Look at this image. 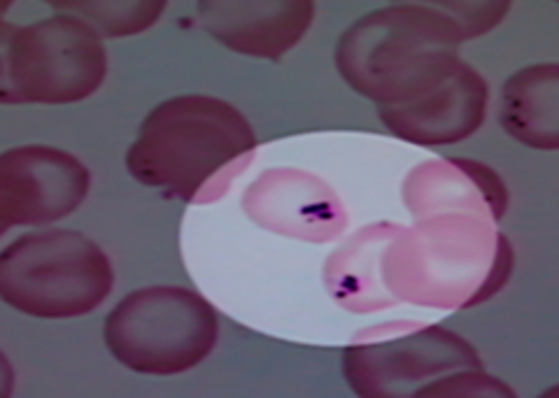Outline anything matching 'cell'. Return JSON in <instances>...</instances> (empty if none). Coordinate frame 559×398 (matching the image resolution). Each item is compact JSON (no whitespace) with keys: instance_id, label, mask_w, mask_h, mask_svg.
Returning a JSON list of instances; mask_svg holds the SVG:
<instances>
[{"instance_id":"5b68a950","label":"cell","mask_w":559,"mask_h":398,"mask_svg":"<svg viewBox=\"0 0 559 398\" xmlns=\"http://www.w3.org/2000/svg\"><path fill=\"white\" fill-rule=\"evenodd\" d=\"M110 354L143 375H178L215 350L217 310L187 287L156 285L127 293L105 317Z\"/></svg>"},{"instance_id":"7c38bea8","label":"cell","mask_w":559,"mask_h":398,"mask_svg":"<svg viewBox=\"0 0 559 398\" xmlns=\"http://www.w3.org/2000/svg\"><path fill=\"white\" fill-rule=\"evenodd\" d=\"M51 10L61 14L78 16V20L86 22L98 31L100 38H124L143 33L150 26L156 24V20L164 14L166 3H147V0H112V3H66V0H51Z\"/></svg>"},{"instance_id":"8fae6325","label":"cell","mask_w":559,"mask_h":398,"mask_svg":"<svg viewBox=\"0 0 559 398\" xmlns=\"http://www.w3.org/2000/svg\"><path fill=\"white\" fill-rule=\"evenodd\" d=\"M499 121L518 143L555 152L559 147V65H530L506 80Z\"/></svg>"},{"instance_id":"4fadbf2b","label":"cell","mask_w":559,"mask_h":398,"mask_svg":"<svg viewBox=\"0 0 559 398\" xmlns=\"http://www.w3.org/2000/svg\"><path fill=\"white\" fill-rule=\"evenodd\" d=\"M417 396H509L513 398L515 391L503 385L501 379L489 377L480 371H457L443 375L441 379H433L431 385L419 389Z\"/></svg>"},{"instance_id":"30bf717a","label":"cell","mask_w":559,"mask_h":398,"mask_svg":"<svg viewBox=\"0 0 559 398\" xmlns=\"http://www.w3.org/2000/svg\"><path fill=\"white\" fill-rule=\"evenodd\" d=\"M245 210L271 231L306 240H329L345 224L331 189L294 170H271L259 178L245 196Z\"/></svg>"},{"instance_id":"5bb4252c","label":"cell","mask_w":559,"mask_h":398,"mask_svg":"<svg viewBox=\"0 0 559 398\" xmlns=\"http://www.w3.org/2000/svg\"><path fill=\"white\" fill-rule=\"evenodd\" d=\"M448 14H452L462 31L466 33V40H474L485 36L487 31L499 26L506 14L511 10V3H441Z\"/></svg>"},{"instance_id":"7a4b0ae2","label":"cell","mask_w":559,"mask_h":398,"mask_svg":"<svg viewBox=\"0 0 559 398\" xmlns=\"http://www.w3.org/2000/svg\"><path fill=\"white\" fill-rule=\"evenodd\" d=\"M254 149V129L231 102L201 94L175 96L140 124L127 152V170L143 186L191 203L217 172Z\"/></svg>"},{"instance_id":"8992f818","label":"cell","mask_w":559,"mask_h":398,"mask_svg":"<svg viewBox=\"0 0 559 398\" xmlns=\"http://www.w3.org/2000/svg\"><path fill=\"white\" fill-rule=\"evenodd\" d=\"M483 361L466 338L423 324L415 331L355 340L343 354L349 389L366 398L417 396L429 379L457 371H480Z\"/></svg>"},{"instance_id":"2e32d148","label":"cell","mask_w":559,"mask_h":398,"mask_svg":"<svg viewBox=\"0 0 559 398\" xmlns=\"http://www.w3.org/2000/svg\"><path fill=\"white\" fill-rule=\"evenodd\" d=\"M511 270H513V248H511V240L506 238L503 233H497L495 264H492V268H489V275H487L485 285H480V287L474 291V297L466 299L464 307L478 305V303H483V301H487V299H492L495 293H497L506 282H509Z\"/></svg>"},{"instance_id":"3957f363","label":"cell","mask_w":559,"mask_h":398,"mask_svg":"<svg viewBox=\"0 0 559 398\" xmlns=\"http://www.w3.org/2000/svg\"><path fill=\"white\" fill-rule=\"evenodd\" d=\"M112 287L110 256L80 231L26 233L0 254V299L28 317L90 315L110 297Z\"/></svg>"},{"instance_id":"52a82bcc","label":"cell","mask_w":559,"mask_h":398,"mask_svg":"<svg viewBox=\"0 0 559 398\" xmlns=\"http://www.w3.org/2000/svg\"><path fill=\"white\" fill-rule=\"evenodd\" d=\"M92 172L75 154L22 145L0 154V224L47 227L73 215L90 196Z\"/></svg>"},{"instance_id":"ba28073f","label":"cell","mask_w":559,"mask_h":398,"mask_svg":"<svg viewBox=\"0 0 559 398\" xmlns=\"http://www.w3.org/2000/svg\"><path fill=\"white\" fill-rule=\"evenodd\" d=\"M487 100L485 77L462 61L436 89L401 106H380L378 117L384 129L411 145H454L483 126Z\"/></svg>"},{"instance_id":"6da1fadb","label":"cell","mask_w":559,"mask_h":398,"mask_svg":"<svg viewBox=\"0 0 559 398\" xmlns=\"http://www.w3.org/2000/svg\"><path fill=\"white\" fill-rule=\"evenodd\" d=\"M466 33L441 3H401L361 16L334 51L341 77L378 106H401L443 84Z\"/></svg>"},{"instance_id":"277c9868","label":"cell","mask_w":559,"mask_h":398,"mask_svg":"<svg viewBox=\"0 0 559 398\" xmlns=\"http://www.w3.org/2000/svg\"><path fill=\"white\" fill-rule=\"evenodd\" d=\"M108 75L98 31L70 14L0 28V100L68 106L94 96Z\"/></svg>"},{"instance_id":"9a60e30c","label":"cell","mask_w":559,"mask_h":398,"mask_svg":"<svg viewBox=\"0 0 559 398\" xmlns=\"http://www.w3.org/2000/svg\"><path fill=\"white\" fill-rule=\"evenodd\" d=\"M448 164L466 172L471 182H474L483 192L489 210H492V219L501 221V217L506 215V207H509V192H506V186L497 172L492 168H487L485 164L468 161V159H450Z\"/></svg>"},{"instance_id":"9c48e42d","label":"cell","mask_w":559,"mask_h":398,"mask_svg":"<svg viewBox=\"0 0 559 398\" xmlns=\"http://www.w3.org/2000/svg\"><path fill=\"white\" fill-rule=\"evenodd\" d=\"M199 22L217 43L238 55L280 61L299 45L314 20L310 0H205Z\"/></svg>"}]
</instances>
